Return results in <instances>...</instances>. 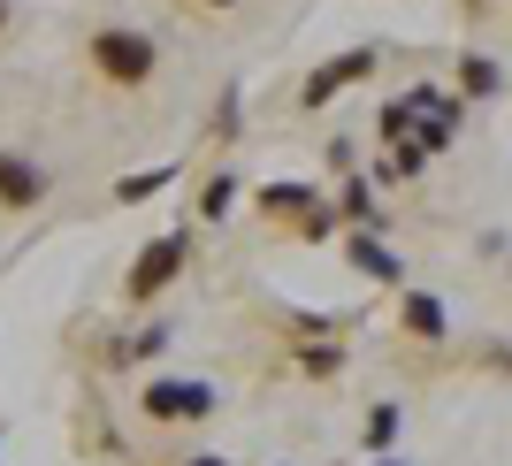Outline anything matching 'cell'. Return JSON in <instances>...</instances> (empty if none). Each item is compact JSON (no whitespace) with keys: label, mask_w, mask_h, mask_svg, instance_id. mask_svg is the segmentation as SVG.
<instances>
[{"label":"cell","mask_w":512,"mask_h":466,"mask_svg":"<svg viewBox=\"0 0 512 466\" xmlns=\"http://www.w3.org/2000/svg\"><path fill=\"white\" fill-rule=\"evenodd\" d=\"M0 199H8V207H31V199H39V169H23V161H0Z\"/></svg>","instance_id":"2"},{"label":"cell","mask_w":512,"mask_h":466,"mask_svg":"<svg viewBox=\"0 0 512 466\" xmlns=\"http://www.w3.org/2000/svg\"><path fill=\"white\" fill-rule=\"evenodd\" d=\"M92 54H100V69H107V77H123V85H138V77L153 69V46L146 39H123V31H100Z\"/></svg>","instance_id":"1"},{"label":"cell","mask_w":512,"mask_h":466,"mask_svg":"<svg viewBox=\"0 0 512 466\" xmlns=\"http://www.w3.org/2000/svg\"><path fill=\"white\" fill-rule=\"evenodd\" d=\"M207 390H153V413H199Z\"/></svg>","instance_id":"3"}]
</instances>
